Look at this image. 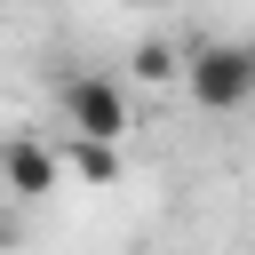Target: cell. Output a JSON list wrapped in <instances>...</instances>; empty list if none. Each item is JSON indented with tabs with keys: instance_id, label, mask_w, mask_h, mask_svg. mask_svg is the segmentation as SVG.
Here are the masks:
<instances>
[{
	"instance_id": "obj_1",
	"label": "cell",
	"mask_w": 255,
	"mask_h": 255,
	"mask_svg": "<svg viewBox=\"0 0 255 255\" xmlns=\"http://www.w3.org/2000/svg\"><path fill=\"white\" fill-rule=\"evenodd\" d=\"M64 128H72V143H120L128 135V88L112 72H72L64 80Z\"/></svg>"
},
{
	"instance_id": "obj_2",
	"label": "cell",
	"mask_w": 255,
	"mask_h": 255,
	"mask_svg": "<svg viewBox=\"0 0 255 255\" xmlns=\"http://www.w3.org/2000/svg\"><path fill=\"white\" fill-rule=\"evenodd\" d=\"M247 96H255V48L247 40L191 48V104L199 112H239Z\"/></svg>"
},
{
	"instance_id": "obj_3",
	"label": "cell",
	"mask_w": 255,
	"mask_h": 255,
	"mask_svg": "<svg viewBox=\"0 0 255 255\" xmlns=\"http://www.w3.org/2000/svg\"><path fill=\"white\" fill-rule=\"evenodd\" d=\"M0 183H8L16 199H48V191L64 183V167H56V151H48V143L8 135V143H0Z\"/></svg>"
},
{
	"instance_id": "obj_4",
	"label": "cell",
	"mask_w": 255,
	"mask_h": 255,
	"mask_svg": "<svg viewBox=\"0 0 255 255\" xmlns=\"http://www.w3.org/2000/svg\"><path fill=\"white\" fill-rule=\"evenodd\" d=\"M56 167H72V175H88V183H112V175H120V151H112V143H64Z\"/></svg>"
},
{
	"instance_id": "obj_5",
	"label": "cell",
	"mask_w": 255,
	"mask_h": 255,
	"mask_svg": "<svg viewBox=\"0 0 255 255\" xmlns=\"http://www.w3.org/2000/svg\"><path fill=\"white\" fill-rule=\"evenodd\" d=\"M135 72H143V80H167L175 64H167V48H135Z\"/></svg>"
}]
</instances>
